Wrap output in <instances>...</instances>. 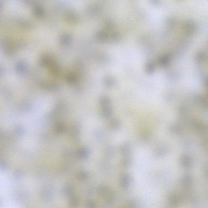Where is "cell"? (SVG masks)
I'll use <instances>...</instances> for the list:
<instances>
[{"instance_id":"obj_1","label":"cell","mask_w":208,"mask_h":208,"mask_svg":"<svg viewBox=\"0 0 208 208\" xmlns=\"http://www.w3.org/2000/svg\"><path fill=\"white\" fill-rule=\"evenodd\" d=\"M169 151L168 145L166 144H161L158 145L154 151V155L157 158H161L166 155Z\"/></svg>"},{"instance_id":"obj_2","label":"cell","mask_w":208,"mask_h":208,"mask_svg":"<svg viewBox=\"0 0 208 208\" xmlns=\"http://www.w3.org/2000/svg\"><path fill=\"white\" fill-rule=\"evenodd\" d=\"M181 165L185 167H189L191 166L193 163L192 159L190 156L188 154H183L180 158Z\"/></svg>"},{"instance_id":"obj_3","label":"cell","mask_w":208,"mask_h":208,"mask_svg":"<svg viewBox=\"0 0 208 208\" xmlns=\"http://www.w3.org/2000/svg\"><path fill=\"white\" fill-rule=\"evenodd\" d=\"M194 100L195 102L197 105L206 108L207 107V99L204 96L201 95H197L195 96Z\"/></svg>"},{"instance_id":"obj_4","label":"cell","mask_w":208,"mask_h":208,"mask_svg":"<svg viewBox=\"0 0 208 208\" xmlns=\"http://www.w3.org/2000/svg\"><path fill=\"white\" fill-rule=\"evenodd\" d=\"M169 131L173 134L179 135L182 133L183 131V129L182 127L180 125L173 124L170 126Z\"/></svg>"},{"instance_id":"obj_5","label":"cell","mask_w":208,"mask_h":208,"mask_svg":"<svg viewBox=\"0 0 208 208\" xmlns=\"http://www.w3.org/2000/svg\"><path fill=\"white\" fill-rule=\"evenodd\" d=\"M192 125L193 128L197 131L200 132H203L206 130V128L204 125L201 122L197 120L193 121Z\"/></svg>"},{"instance_id":"obj_6","label":"cell","mask_w":208,"mask_h":208,"mask_svg":"<svg viewBox=\"0 0 208 208\" xmlns=\"http://www.w3.org/2000/svg\"><path fill=\"white\" fill-rule=\"evenodd\" d=\"M122 153L126 156H129L132 152V146L129 143L125 144L122 147Z\"/></svg>"},{"instance_id":"obj_7","label":"cell","mask_w":208,"mask_h":208,"mask_svg":"<svg viewBox=\"0 0 208 208\" xmlns=\"http://www.w3.org/2000/svg\"><path fill=\"white\" fill-rule=\"evenodd\" d=\"M189 109L186 106H181L178 109V112L181 116H186L189 114Z\"/></svg>"},{"instance_id":"obj_8","label":"cell","mask_w":208,"mask_h":208,"mask_svg":"<svg viewBox=\"0 0 208 208\" xmlns=\"http://www.w3.org/2000/svg\"><path fill=\"white\" fill-rule=\"evenodd\" d=\"M185 27L186 29V30L188 32H192L194 31V25L191 22H188L186 23Z\"/></svg>"},{"instance_id":"obj_9","label":"cell","mask_w":208,"mask_h":208,"mask_svg":"<svg viewBox=\"0 0 208 208\" xmlns=\"http://www.w3.org/2000/svg\"><path fill=\"white\" fill-rule=\"evenodd\" d=\"M159 61H160L161 64L165 66V65H167L168 63V57L166 56L162 57L160 58Z\"/></svg>"},{"instance_id":"obj_10","label":"cell","mask_w":208,"mask_h":208,"mask_svg":"<svg viewBox=\"0 0 208 208\" xmlns=\"http://www.w3.org/2000/svg\"><path fill=\"white\" fill-rule=\"evenodd\" d=\"M154 69V65L152 62H149L147 65L146 70L148 72H152L154 71L153 69Z\"/></svg>"}]
</instances>
